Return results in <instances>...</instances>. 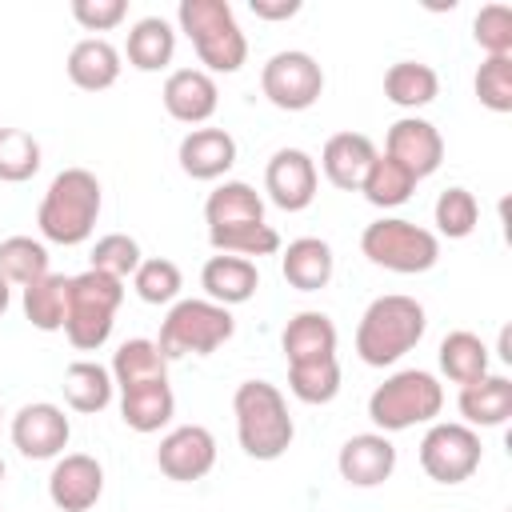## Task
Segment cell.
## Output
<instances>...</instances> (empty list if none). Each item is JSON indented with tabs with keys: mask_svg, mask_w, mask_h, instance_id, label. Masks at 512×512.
Listing matches in <instances>:
<instances>
[{
	"mask_svg": "<svg viewBox=\"0 0 512 512\" xmlns=\"http://www.w3.org/2000/svg\"><path fill=\"white\" fill-rule=\"evenodd\" d=\"M236 332V320L224 304L204 300H176L160 324V352L172 360L180 356H212L220 344H228Z\"/></svg>",
	"mask_w": 512,
	"mask_h": 512,
	"instance_id": "obj_7",
	"label": "cell"
},
{
	"mask_svg": "<svg viewBox=\"0 0 512 512\" xmlns=\"http://www.w3.org/2000/svg\"><path fill=\"white\" fill-rule=\"evenodd\" d=\"M140 260H144V256H140V244H136L132 236L108 232V236H100V240L92 244V264H88V268L124 280V276H132V272L140 268Z\"/></svg>",
	"mask_w": 512,
	"mask_h": 512,
	"instance_id": "obj_42",
	"label": "cell"
},
{
	"mask_svg": "<svg viewBox=\"0 0 512 512\" xmlns=\"http://www.w3.org/2000/svg\"><path fill=\"white\" fill-rule=\"evenodd\" d=\"M68 436H72V424H68L60 404L36 400V404H24L12 416V444H16V452L24 460H56V456H64Z\"/></svg>",
	"mask_w": 512,
	"mask_h": 512,
	"instance_id": "obj_11",
	"label": "cell"
},
{
	"mask_svg": "<svg viewBox=\"0 0 512 512\" xmlns=\"http://www.w3.org/2000/svg\"><path fill=\"white\" fill-rule=\"evenodd\" d=\"M204 220H208V232L216 228H236V224H260L264 220V200L252 184L244 180H224L220 188L208 192L204 200Z\"/></svg>",
	"mask_w": 512,
	"mask_h": 512,
	"instance_id": "obj_26",
	"label": "cell"
},
{
	"mask_svg": "<svg viewBox=\"0 0 512 512\" xmlns=\"http://www.w3.org/2000/svg\"><path fill=\"white\" fill-rule=\"evenodd\" d=\"M0 276L8 284H36L40 276H48V248L32 236H8L0 240Z\"/></svg>",
	"mask_w": 512,
	"mask_h": 512,
	"instance_id": "obj_34",
	"label": "cell"
},
{
	"mask_svg": "<svg viewBox=\"0 0 512 512\" xmlns=\"http://www.w3.org/2000/svg\"><path fill=\"white\" fill-rule=\"evenodd\" d=\"M160 100H164V112L172 120L204 124V120H212V112L220 104V92H216V80L204 68H176V72H168V80L160 88Z\"/></svg>",
	"mask_w": 512,
	"mask_h": 512,
	"instance_id": "obj_17",
	"label": "cell"
},
{
	"mask_svg": "<svg viewBox=\"0 0 512 512\" xmlns=\"http://www.w3.org/2000/svg\"><path fill=\"white\" fill-rule=\"evenodd\" d=\"M180 32H188L204 72H240L248 60V40L236 24L228 0H180L176 8Z\"/></svg>",
	"mask_w": 512,
	"mask_h": 512,
	"instance_id": "obj_4",
	"label": "cell"
},
{
	"mask_svg": "<svg viewBox=\"0 0 512 512\" xmlns=\"http://www.w3.org/2000/svg\"><path fill=\"white\" fill-rule=\"evenodd\" d=\"M456 408L468 428H500L512 416V380L500 372H488L460 388Z\"/></svg>",
	"mask_w": 512,
	"mask_h": 512,
	"instance_id": "obj_22",
	"label": "cell"
},
{
	"mask_svg": "<svg viewBox=\"0 0 512 512\" xmlns=\"http://www.w3.org/2000/svg\"><path fill=\"white\" fill-rule=\"evenodd\" d=\"M384 152H388L396 164H404L416 180H424V176H432V172L440 168V160H444V136H440V128H436L432 120L400 116V120L388 128V136H384Z\"/></svg>",
	"mask_w": 512,
	"mask_h": 512,
	"instance_id": "obj_15",
	"label": "cell"
},
{
	"mask_svg": "<svg viewBox=\"0 0 512 512\" xmlns=\"http://www.w3.org/2000/svg\"><path fill=\"white\" fill-rule=\"evenodd\" d=\"M40 172V144L24 128H0V180L24 184Z\"/></svg>",
	"mask_w": 512,
	"mask_h": 512,
	"instance_id": "obj_37",
	"label": "cell"
},
{
	"mask_svg": "<svg viewBox=\"0 0 512 512\" xmlns=\"http://www.w3.org/2000/svg\"><path fill=\"white\" fill-rule=\"evenodd\" d=\"M444 408V388L432 372L424 368H404L392 372L372 396H368V420L388 436V432H404L416 424H432Z\"/></svg>",
	"mask_w": 512,
	"mask_h": 512,
	"instance_id": "obj_6",
	"label": "cell"
},
{
	"mask_svg": "<svg viewBox=\"0 0 512 512\" xmlns=\"http://www.w3.org/2000/svg\"><path fill=\"white\" fill-rule=\"evenodd\" d=\"M432 216H436L440 236L464 240V236H472V228H476V220H480V204H476V196H472L468 188L452 184V188H444V192L436 196Z\"/></svg>",
	"mask_w": 512,
	"mask_h": 512,
	"instance_id": "obj_39",
	"label": "cell"
},
{
	"mask_svg": "<svg viewBox=\"0 0 512 512\" xmlns=\"http://www.w3.org/2000/svg\"><path fill=\"white\" fill-rule=\"evenodd\" d=\"M176 412V396L168 380H148V384H132L120 392V416L132 432H160Z\"/></svg>",
	"mask_w": 512,
	"mask_h": 512,
	"instance_id": "obj_25",
	"label": "cell"
},
{
	"mask_svg": "<svg viewBox=\"0 0 512 512\" xmlns=\"http://www.w3.org/2000/svg\"><path fill=\"white\" fill-rule=\"evenodd\" d=\"M68 280L72 276L48 272V276H40L36 284L24 288V316H28L32 328H40V332L64 328V316H68Z\"/></svg>",
	"mask_w": 512,
	"mask_h": 512,
	"instance_id": "obj_32",
	"label": "cell"
},
{
	"mask_svg": "<svg viewBox=\"0 0 512 512\" xmlns=\"http://www.w3.org/2000/svg\"><path fill=\"white\" fill-rule=\"evenodd\" d=\"M316 160L304 148H280L272 152L268 168H264V192L276 208L284 212H304L316 200Z\"/></svg>",
	"mask_w": 512,
	"mask_h": 512,
	"instance_id": "obj_12",
	"label": "cell"
},
{
	"mask_svg": "<svg viewBox=\"0 0 512 512\" xmlns=\"http://www.w3.org/2000/svg\"><path fill=\"white\" fill-rule=\"evenodd\" d=\"M208 240H212L216 252L244 256V260L280 252V232L272 224H264V220L260 224H236V228H216V232H208Z\"/></svg>",
	"mask_w": 512,
	"mask_h": 512,
	"instance_id": "obj_36",
	"label": "cell"
},
{
	"mask_svg": "<svg viewBox=\"0 0 512 512\" xmlns=\"http://www.w3.org/2000/svg\"><path fill=\"white\" fill-rule=\"evenodd\" d=\"M8 304H12V288H8V280L0 276V316L8 312Z\"/></svg>",
	"mask_w": 512,
	"mask_h": 512,
	"instance_id": "obj_45",
	"label": "cell"
},
{
	"mask_svg": "<svg viewBox=\"0 0 512 512\" xmlns=\"http://www.w3.org/2000/svg\"><path fill=\"white\" fill-rule=\"evenodd\" d=\"M156 464H160V472L168 480L192 484V480L212 472V464H216V436L204 424H180V428H172L160 440Z\"/></svg>",
	"mask_w": 512,
	"mask_h": 512,
	"instance_id": "obj_13",
	"label": "cell"
},
{
	"mask_svg": "<svg viewBox=\"0 0 512 512\" xmlns=\"http://www.w3.org/2000/svg\"><path fill=\"white\" fill-rule=\"evenodd\" d=\"M500 360H512V352H508V328L500 332Z\"/></svg>",
	"mask_w": 512,
	"mask_h": 512,
	"instance_id": "obj_46",
	"label": "cell"
},
{
	"mask_svg": "<svg viewBox=\"0 0 512 512\" xmlns=\"http://www.w3.org/2000/svg\"><path fill=\"white\" fill-rule=\"evenodd\" d=\"M104 492V468L88 452H64L52 464L48 496L60 512H88Z\"/></svg>",
	"mask_w": 512,
	"mask_h": 512,
	"instance_id": "obj_14",
	"label": "cell"
},
{
	"mask_svg": "<svg viewBox=\"0 0 512 512\" xmlns=\"http://www.w3.org/2000/svg\"><path fill=\"white\" fill-rule=\"evenodd\" d=\"M0 484H4V460H0Z\"/></svg>",
	"mask_w": 512,
	"mask_h": 512,
	"instance_id": "obj_47",
	"label": "cell"
},
{
	"mask_svg": "<svg viewBox=\"0 0 512 512\" xmlns=\"http://www.w3.org/2000/svg\"><path fill=\"white\" fill-rule=\"evenodd\" d=\"M260 92L280 112H304V108H312L320 100L324 72L316 64V56H308L300 48H284V52H276V56L264 60V68H260Z\"/></svg>",
	"mask_w": 512,
	"mask_h": 512,
	"instance_id": "obj_9",
	"label": "cell"
},
{
	"mask_svg": "<svg viewBox=\"0 0 512 512\" xmlns=\"http://www.w3.org/2000/svg\"><path fill=\"white\" fill-rule=\"evenodd\" d=\"M288 392L304 404H328L340 392V364L336 356L312 364H288Z\"/></svg>",
	"mask_w": 512,
	"mask_h": 512,
	"instance_id": "obj_35",
	"label": "cell"
},
{
	"mask_svg": "<svg viewBox=\"0 0 512 512\" xmlns=\"http://www.w3.org/2000/svg\"><path fill=\"white\" fill-rule=\"evenodd\" d=\"M440 372L460 388L480 380V376H488V344L468 328L448 332L440 340Z\"/></svg>",
	"mask_w": 512,
	"mask_h": 512,
	"instance_id": "obj_31",
	"label": "cell"
},
{
	"mask_svg": "<svg viewBox=\"0 0 512 512\" xmlns=\"http://www.w3.org/2000/svg\"><path fill=\"white\" fill-rule=\"evenodd\" d=\"M112 384L124 392V388H132V384H148V380H168V356L160 352V344L156 340H144V336H136V340H124L120 348H116V356H112Z\"/></svg>",
	"mask_w": 512,
	"mask_h": 512,
	"instance_id": "obj_29",
	"label": "cell"
},
{
	"mask_svg": "<svg viewBox=\"0 0 512 512\" xmlns=\"http://www.w3.org/2000/svg\"><path fill=\"white\" fill-rule=\"evenodd\" d=\"M64 68H68V80H72L76 88H84V92H104V88H112V84L120 80V68H124V64H120V52H116L112 40H104V36H84V40L72 44Z\"/></svg>",
	"mask_w": 512,
	"mask_h": 512,
	"instance_id": "obj_20",
	"label": "cell"
},
{
	"mask_svg": "<svg viewBox=\"0 0 512 512\" xmlns=\"http://www.w3.org/2000/svg\"><path fill=\"white\" fill-rule=\"evenodd\" d=\"M336 468L352 488H376L396 472V448L384 432H360L340 444Z\"/></svg>",
	"mask_w": 512,
	"mask_h": 512,
	"instance_id": "obj_16",
	"label": "cell"
},
{
	"mask_svg": "<svg viewBox=\"0 0 512 512\" xmlns=\"http://www.w3.org/2000/svg\"><path fill=\"white\" fill-rule=\"evenodd\" d=\"M232 412H236V440L252 460H280L292 448L296 424H292L288 404L276 384H268V380L236 384Z\"/></svg>",
	"mask_w": 512,
	"mask_h": 512,
	"instance_id": "obj_3",
	"label": "cell"
},
{
	"mask_svg": "<svg viewBox=\"0 0 512 512\" xmlns=\"http://www.w3.org/2000/svg\"><path fill=\"white\" fill-rule=\"evenodd\" d=\"M428 328V316H424V304L404 296V292H388V296H376L360 324H356V352L364 364L372 368H384V364H396L404 352H412L420 344Z\"/></svg>",
	"mask_w": 512,
	"mask_h": 512,
	"instance_id": "obj_1",
	"label": "cell"
},
{
	"mask_svg": "<svg viewBox=\"0 0 512 512\" xmlns=\"http://www.w3.org/2000/svg\"><path fill=\"white\" fill-rule=\"evenodd\" d=\"M416 184H420V180H416L404 164H396L388 152H376V160H372V168H368L360 192H364V200L376 204V208H396V204H404V200L416 192Z\"/></svg>",
	"mask_w": 512,
	"mask_h": 512,
	"instance_id": "obj_33",
	"label": "cell"
},
{
	"mask_svg": "<svg viewBox=\"0 0 512 512\" xmlns=\"http://www.w3.org/2000/svg\"><path fill=\"white\" fill-rule=\"evenodd\" d=\"M472 40L484 56H512V8L508 4H484L472 20Z\"/></svg>",
	"mask_w": 512,
	"mask_h": 512,
	"instance_id": "obj_41",
	"label": "cell"
},
{
	"mask_svg": "<svg viewBox=\"0 0 512 512\" xmlns=\"http://www.w3.org/2000/svg\"><path fill=\"white\" fill-rule=\"evenodd\" d=\"M100 180L88 172V168H64L52 176L40 208H36V224H40V236L52 240V244H84L96 228V216H100Z\"/></svg>",
	"mask_w": 512,
	"mask_h": 512,
	"instance_id": "obj_2",
	"label": "cell"
},
{
	"mask_svg": "<svg viewBox=\"0 0 512 512\" xmlns=\"http://www.w3.org/2000/svg\"><path fill=\"white\" fill-rule=\"evenodd\" d=\"M172 52H176V32L164 16H144L128 28V40H124V56L136 72H160L172 64Z\"/></svg>",
	"mask_w": 512,
	"mask_h": 512,
	"instance_id": "obj_27",
	"label": "cell"
},
{
	"mask_svg": "<svg viewBox=\"0 0 512 512\" xmlns=\"http://www.w3.org/2000/svg\"><path fill=\"white\" fill-rule=\"evenodd\" d=\"M124 300V280L108 272H80L68 280V316H64V336L76 352H96L108 344L116 308Z\"/></svg>",
	"mask_w": 512,
	"mask_h": 512,
	"instance_id": "obj_5",
	"label": "cell"
},
{
	"mask_svg": "<svg viewBox=\"0 0 512 512\" xmlns=\"http://www.w3.org/2000/svg\"><path fill=\"white\" fill-rule=\"evenodd\" d=\"M472 88L488 112H512V56H484Z\"/></svg>",
	"mask_w": 512,
	"mask_h": 512,
	"instance_id": "obj_40",
	"label": "cell"
},
{
	"mask_svg": "<svg viewBox=\"0 0 512 512\" xmlns=\"http://www.w3.org/2000/svg\"><path fill=\"white\" fill-rule=\"evenodd\" d=\"M372 160H376V144L364 132H336L320 152V168L328 184H336L340 192H360Z\"/></svg>",
	"mask_w": 512,
	"mask_h": 512,
	"instance_id": "obj_18",
	"label": "cell"
},
{
	"mask_svg": "<svg viewBox=\"0 0 512 512\" xmlns=\"http://www.w3.org/2000/svg\"><path fill=\"white\" fill-rule=\"evenodd\" d=\"M128 16V0H72V20L88 32H112Z\"/></svg>",
	"mask_w": 512,
	"mask_h": 512,
	"instance_id": "obj_43",
	"label": "cell"
},
{
	"mask_svg": "<svg viewBox=\"0 0 512 512\" xmlns=\"http://www.w3.org/2000/svg\"><path fill=\"white\" fill-rule=\"evenodd\" d=\"M0 416H4V408H0Z\"/></svg>",
	"mask_w": 512,
	"mask_h": 512,
	"instance_id": "obj_48",
	"label": "cell"
},
{
	"mask_svg": "<svg viewBox=\"0 0 512 512\" xmlns=\"http://www.w3.org/2000/svg\"><path fill=\"white\" fill-rule=\"evenodd\" d=\"M60 388H64V400H68V408L72 412H104L108 404H112V372L104 368V364H96V360H72L68 368H64V380H60Z\"/></svg>",
	"mask_w": 512,
	"mask_h": 512,
	"instance_id": "obj_28",
	"label": "cell"
},
{
	"mask_svg": "<svg viewBox=\"0 0 512 512\" xmlns=\"http://www.w3.org/2000/svg\"><path fill=\"white\" fill-rule=\"evenodd\" d=\"M484 444L476 436V428L468 424H432L420 440V468L436 480V484H464L476 468H480Z\"/></svg>",
	"mask_w": 512,
	"mask_h": 512,
	"instance_id": "obj_10",
	"label": "cell"
},
{
	"mask_svg": "<svg viewBox=\"0 0 512 512\" xmlns=\"http://www.w3.org/2000/svg\"><path fill=\"white\" fill-rule=\"evenodd\" d=\"M280 348L288 356V364H312V360H328L336 356V324L324 312H296L284 324Z\"/></svg>",
	"mask_w": 512,
	"mask_h": 512,
	"instance_id": "obj_24",
	"label": "cell"
},
{
	"mask_svg": "<svg viewBox=\"0 0 512 512\" xmlns=\"http://www.w3.org/2000/svg\"><path fill=\"white\" fill-rule=\"evenodd\" d=\"M436 92H440V76L424 60H396L384 72V96L396 108H424L436 100Z\"/></svg>",
	"mask_w": 512,
	"mask_h": 512,
	"instance_id": "obj_30",
	"label": "cell"
},
{
	"mask_svg": "<svg viewBox=\"0 0 512 512\" xmlns=\"http://www.w3.org/2000/svg\"><path fill=\"white\" fill-rule=\"evenodd\" d=\"M200 288L208 292L212 304L232 308V304H244V300L256 296L260 272H256V264L244 260V256H224V252H216V256H208V264L200 268Z\"/></svg>",
	"mask_w": 512,
	"mask_h": 512,
	"instance_id": "obj_21",
	"label": "cell"
},
{
	"mask_svg": "<svg viewBox=\"0 0 512 512\" xmlns=\"http://www.w3.org/2000/svg\"><path fill=\"white\" fill-rule=\"evenodd\" d=\"M332 268H336V256L320 236H300L280 256V276L300 292H320L332 280Z\"/></svg>",
	"mask_w": 512,
	"mask_h": 512,
	"instance_id": "obj_23",
	"label": "cell"
},
{
	"mask_svg": "<svg viewBox=\"0 0 512 512\" xmlns=\"http://www.w3.org/2000/svg\"><path fill=\"white\" fill-rule=\"evenodd\" d=\"M132 288L144 304H172L184 288V276H180V264L168 260V256H152V260H140V268L132 272Z\"/></svg>",
	"mask_w": 512,
	"mask_h": 512,
	"instance_id": "obj_38",
	"label": "cell"
},
{
	"mask_svg": "<svg viewBox=\"0 0 512 512\" xmlns=\"http://www.w3.org/2000/svg\"><path fill=\"white\" fill-rule=\"evenodd\" d=\"M360 252L376 268H388V272H400V276H416V272H428L440 260V240H436V232H428V228H420L412 220L380 216L360 232Z\"/></svg>",
	"mask_w": 512,
	"mask_h": 512,
	"instance_id": "obj_8",
	"label": "cell"
},
{
	"mask_svg": "<svg viewBox=\"0 0 512 512\" xmlns=\"http://www.w3.org/2000/svg\"><path fill=\"white\" fill-rule=\"evenodd\" d=\"M256 20H292L300 12V0H248Z\"/></svg>",
	"mask_w": 512,
	"mask_h": 512,
	"instance_id": "obj_44",
	"label": "cell"
},
{
	"mask_svg": "<svg viewBox=\"0 0 512 512\" xmlns=\"http://www.w3.org/2000/svg\"><path fill=\"white\" fill-rule=\"evenodd\" d=\"M180 168L192 180H220L236 164V140L228 128H192L180 140Z\"/></svg>",
	"mask_w": 512,
	"mask_h": 512,
	"instance_id": "obj_19",
	"label": "cell"
}]
</instances>
